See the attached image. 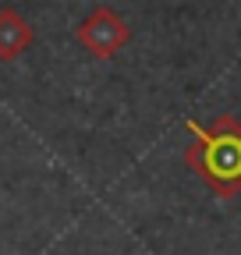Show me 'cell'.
I'll return each mask as SVG.
<instances>
[{
  "label": "cell",
  "instance_id": "6da1fadb",
  "mask_svg": "<svg viewBox=\"0 0 241 255\" xmlns=\"http://www.w3.org/2000/svg\"><path fill=\"white\" fill-rule=\"evenodd\" d=\"M192 142L185 145L188 170L213 191L217 199L241 195V121L220 114L213 124L185 121Z\"/></svg>",
  "mask_w": 241,
  "mask_h": 255
},
{
  "label": "cell",
  "instance_id": "7a4b0ae2",
  "mask_svg": "<svg viewBox=\"0 0 241 255\" xmlns=\"http://www.w3.org/2000/svg\"><path fill=\"white\" fill-rule=\"evenodd\" d=\"M75 39L85 53H93L100 60H110L114 53H120L131 43V25L120 18L117 11H110L107 4L93 7V14L82 18L75 28Z\"/></svg>",
  "mask_w": 241,
  "mask_h": 255
},
{
  "label": "cell",
  "instance_id": "3957f363",
  "mask_svg": "<svg viewBox=\"0 0 241 255\" xmlns=\"http://www.w3.org/2000/svg\"><path fill=\"white\" fill-rule=\"evenodd\" d=\"M36 32L14 7H0V60H14L32 46Z\"/></svg>",
  "mask_w": 241,
  "mask_h": 255
}]
</instances>
